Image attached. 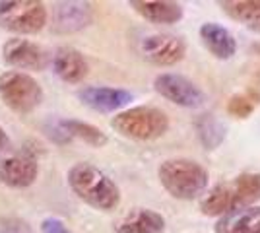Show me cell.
Segmentation results:
<instances>
[{
	"mask_svg": "<svg viewBox=\"0 0 260 233\" xmlns=\"http://www.w3.org/2000/svg\"><path fill=\"white\" fill-rule=\"evenodd\" d=\"M6 64L20 70H43L47 66V53L37 43L27 39H10L2 47Z\"/></svg>",
	"mask_w": 260,
	"mask_h": 233,
	"instance_id": "cell-9",
	"label": "cell"
},
{
	"mask_svg": "<svg viewBox=\"0 0 260 233\" xmlns=\"http://www.w3.org/2000/svg\"><path fill=\"white\" fill-rule=\"evenodd\" d=\"M117 233H163L165 229V220L161 214L148 208H136L128 212L119 223H117Z\"/></svg>",
	"mask_w": 260,
	"mask_h": 233,
	"instance_id": "cell-15",
	"label": "cell"
},
{
	"mask_svg": "<svg viewBox=\"0 0 260 233\" xmlns=\"http://www.w3.org/2000/svg\"><path fill=\"white\" fill-rule=\"evenodd\" d=\"M142 55L157 66H173L179 60H183L186 53V45L181 37L167 34L150 35L142 41Z\"/></svg>",
	"mask_w": 260,
	"mask_h": 233,
	"instance_id": "cell-8",
	"label": "cell"
},
{
	"mask_svg": "<svg viewBox=\"0 0 260 233\" xmlns=\"http://www.w3.org/2000/svg\"><path fill=\"white\" fill-rule=\"evenodd\" d=\"M260 103V91L249 89L245 93H235L228 101V113L235 119H247Z\"/></svg>",
	"mask_w": 260,
	"mask_h": 233,
	"instance_id": "cell-21",
	"label": "cell"
},
{
	"mask_svg": "<svg viewBox=\"0 0 260 233\" xmlns=\"http://www.w3.org/2000/svg\"><path fill=\"white\" fill-rule=\"evenodd\" d=\"M68 185L80 198L98 210H115L120 202L119 187L89 163H76L68 173Z\"/></svg>",
	"mask_w": 260,
	"mask_h": 233,
	"instance_id": "cell-2",
	"label": "cell"
},
{
	"mask_svg": "<svg viewBox=\"0 0 260 233\" xmlns=\"http://www.w3.org/2000/svg\"><path fill=\"white\" fill-rule=\"evenodd\" d=\"M111 126L132 140H155L167 132L169 117L157 107H132L115 115Z\"/></svg>",
	"mask_w": 260,
	"mask_h": 233,
	"instance_id": "cell-4",
	"label": "cell"
},
{
	"mask_svg": "<svg viewBox=\"0 0 260 233\" xmlns=\"http://www.w3.org/2000/svg\"><path fill=\"white\" fill-rule=\"evenodd\" d=\"M159 181L173 198L192 200L208 187V171L194 159L177 157L159 165Z\"/></svg>",
	"mask_w": 260,
	"mask_h": 233,
	"instance_id": "cell-3",
	"label": "cell"
},
{
	"mask_svg": "<svg viewBox=\"0 0 260 233\" xmlns=\"http://www.w3.org/2000/svg\"><path fill=\"white\" fill-rule=\"evenodd\" d=\"M41 231L43 233H72L64 223L60 222V220H56V218H47V220H43Z\"/></svg>",
	"mask_w": 260,
	"mask_h": 233,
	"instance_id": "cell-23",
	"label": "cell"
},
{
	"mask_svg": "<svg viewBox=\"0 0 260 233\" xmlns=\"http://www.w3.org/2000/svg\"><path fill=\"white\" fill-rule=\"evenodd\" d=\"M89 22V8L87 4H60L56 10V27L60 31H74Z\"/></svg>",
	"mask_w": 260,
	"mask_h": 233,
	"instance_id": "cell-18",
	"label": "cell"
},
{
	"mask_svg": "<svg viewBox=\"0 0 260 233\" xmlns=\"http://www.w3.org/2000/svg\"><path fill=\"white\" fill-rule=\"evenodd\" d=\"M54 72L68 84H78L87 76V62L80 51L72 47H60L53 58Z\"/></svg>",
	"mask_w": 260,
	"mask_h": 233,
	"instance_id": "cell-13",
	"label": "cell"
},
{
	"mask_svg": "<svg viewBox=\"0 0 260 233\" xmlns=\"http://www.w3.org/2000/svg\"><path fill=\"white\" fill-rule=\"evenodd\" d=\"M47 23V8L35 0L0 2V25L16 34H37Z\"/></svg>",
	"mask_w": 260,
	"mask_h": 233,
	"instance_id": "cell-6",
	"label": "cell"
},
{
	"mask_svg": "<svg viewBox=\"0 0 260 233\" xmlns=\"http://www.w3.org/2000/svg\"><path fill=\"white\" fill-rule=\"evenodd\" d=\"M196 130L200 136V142L204 144L206 150H214L223 142L225 138V126L221 124V121H217L214 115H202L198 122H196Z\"/></svg>",
	"mask_w": 260,
	"mask_h": 233,
	"instance_id": "cell-19",
	"label": "cell"
},
{
	"mask_svg": "<svg viewBox=\"0 0 260 233\" xmlns=\"http://www.w3.org/2000/svg\"><path fill=\"white\" fill-rule=\"evenodd\" d=\"M256 200H260V175L243 173L214 187L200 202V210L206 216L221 218L231 212L249 208Z\"/></svg>",
	"mask_w": 260,
	"mask_h": 233,
	"instance_id": "cell-1",
	"label": "cell"
},
{
	"mask_svg": "<svg viewBox=\"0 0 260 233\" xmlns=\"http://www.w3.org/2000/svg\"><path fill=\"white\" fill-rule=\"evenodd\" d=\"M78 97L82 103H86L87 107L95 109L101 113H113L124 107L126 103L132 101V93L126 89H117V88H84L78 91Z\"/></svg>",
	"mask_w": 260,
	"mask_h": 233,
	"instance_id": "cell-10",
	"label": "cell"
},
{
	"mask_svg": "<svg viewBox=\"0 0 260 233\" xmlns=\"http://www.w3.org/2000/svg\"><path fill=\"white\" fill-rule=\"evenodd\" d=\"M0 233H33V229L20 218H0Z\"/></svg>",
	"mask_w": 260,
	"mask_h": 233,
	"instance_id": "cell-22",
	"label": "cell"
},
{
	"mask_svg": "<svg viewBox=\"0 0 260 233\" xmlns=\"http://www.w3.org/2000/svg\"><path fill=\"white\" fill-rule=\"evenodd\" d=\"M35 179H37V165L29 157L12 155L0 161V181L14 189L29 187Z\"/></svg>",
	"mask_w": 260,
	"mask_h": 233,
	"instance_id": "cell-11",
	"label": "cell"
},
{
	"mask_svg": "<svg viewBox=\"0 0 260 233\" xmlns=\"http://www.w3.org/2000/svg\"><path fill=\"white\" fill-rule=\"evenodd\" d=\"M214 229L216 233H260V206H249L221 216Z\"/></svg>",
	"mask_w": 260,
	"mask_h": 233,
	"instance_id": "cell-16",
	"label": "cell"
},
{
	"mask_svg": "<svg viewBox=\"0 0 260 233\" xmlns=\"http://www.w3.org/2000/svg\"><path fill=\"white\" fill-rule=\"evenodd\" d=\"M153 88L161 97L169 99L175 105L188 107V109L200 107L206 101L204 91L194 82H190L188 78L181 74H159L153 82Z\"/></svg>",
	"mask_w": 260,
	"mask_h": 233,
	"instance_id": "cell-7",
	"label": "cell"
},
{
	"mask_svg": "<svg viewBox=\"0 0 260 233\" xmlns=\"http://www.w3.org/2000/svg\"><path fill=\"white\" fill-rule=\"evenodd\" d=\"M200 39L216 58L228 60V58H233L237 53L235 37L229 34L223 25H219L216 22H208L200 27Z\"/></svg>",
	"mask_w": 260,
	"mask_h": 233,
	"instance_id": "cell-12",
	"label": "cell"
},
{
	"mask_svg": "<svg viewBox=\"0 0 260 233\" xmlns=\"http://www.w3.org/2000/svg\"><path fill=\"white\" fill-rule=\"evenodd\" d=\"M219 6L231 20L260 34V0H228Z\"/></svg>",
	"mask_w": 260,
	"mask_h": 233,
	"instance_id": "cell-17",
	"label": "cell"
},
{
	"mask_svg": "<svg viewBox=\"0 0 260 233\" xmlns=\"http://www.w3.org/2000/svg\"><path fill=\"white\" fill-rule=\"evenodd\" d=\"M60 126L66 130V134H70L74 138H80V140H84L86 144L93 146V148H101V146L107 144L105 132L99 130L98 126H93V124H87V122L80 121H62Z\"/></svg>",
	"mask_w": 260,
	"mask_h": 233,
	"instance_id": "cell-20",
	"label": "cell"
},
{
	"mask_svg": "<svg viewBox=\"0 0 260 233\" xmlns=\"http://www.w3.org/2000/svg\"><path fill=\"white\" fill-rule=\"evenodd\" d=\"M0 97L12 111L29 113L41 103L43 89L29 74L8 70L0 74Z\"/></svg>",
	"mask_w": 260,
	"mask_h": 233,
	"instance_id": "cell-5",
	"label": "cell"
},
{
	"mask_svg": "<svg viewBox=\"0 0 260 233\" xmlns=\"http://www.w3.org/2000/svg\"><path fill=\"white\" fill-rule=\"evenodd\" d=\"M130 6L152 23H175L183 18V6L169 0H132Z\"/></svg>",
	"mask_w": 260,
	"mask_h": 233,
	"instance_id": "cell-14",
	"label": "cell"
},
{
	"mask_svg": "<svg viewBox=\"0 0 260 233\" xmlns=\"http://www.w3.org/2000/svg\"><path fill=\"white\" fill-rule=\"evenodd\" d=\"M8 146H10V138L6 136V132H4V128L0 126V152H2V150H6Z\"/></svg>",
	"mask_w": 260,
	"mask_h": 233,
	"instance_id": "cell-24",
	"label": "cell"
}]
</instances>
